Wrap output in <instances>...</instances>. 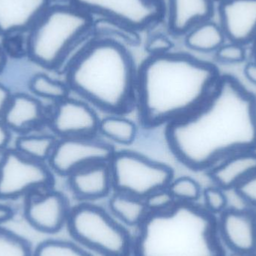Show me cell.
<instances>
[{
    "label": "cell",
    "instance_id": "obj_1",
    "mask_svg": "<svg viewBox=\"0 0 256 256\" xmlns=\"http://www.w3.org/2000/svg\"><path fill=\"white\" fill-rule=\"evenodd\" d=\"M166 138L178 160L194 171L207 172L230 155L256 150V96L222 74L197 110L167 124Z\"/></svg>",
    "mask_w": 256,
    "mask_h": 256
},
{
    "label": "cell",
    "instance_id": "obj_2",
    "mask_svg": "<svg viewBox=\"0 0 256 256\" xmlns=\"http://www.w3.org/2000/svg\"><path fill=\"white\" fill-rule=\"evenodd\" d=\"M222 75L213 63L185 52L149 56L137 69L136 105L142 124L167 126L190 115L208 99Z\"/></svg>",
    "mask_w": 256,
    "mask_h": 256
},
{
    "label": "cell",
    "instance_id": "obj_3",
    "mask_svg": "<svg viewBox=\"0 0 256 256\" xmlns=\"http://www.w3.org/2000/svg\"><path fill=\"white\" fill-rule=\"evenodd\" d=\"M64 72L70 91L104 112L122 115L136 103L137 69L123 44L94 37Z\"/></svg>",
    "mask_w": 256,
    "mask_h": 256
},
{
    "label": "cell",
    "instance_id": "obj_4",
    "mask_svg": "<svg viewBox=\"0 0 256 256\" xmlns=\"http://www.w3.org/2000/svg\"><path fill=\"white\" fill-rule=\"evenodd\" d=\"M218 218L197 203L149 212L137 227L132 256H226Z\"/></svg>",
    "mask_w": 256,
    "mask_h": 256
},
{
    "label": "cell",
    "instance_id": "obj_5",
    "mask_svg": "<svg viewBox=\"0 0 256 256\" xmlns=\"http://www.w3.org/2000/svg\"><path fill=\"white\" fill-rule=\"evenodd\" d=\"M93 21L72 4H51L27 32V56L44 68L61 69L72 48L92 32Z\"/></svg>",
    "mask_w": 256,
    "mask_h": 256
},
{
    "label": "cell",
    "instance_id": "obj_6",
    "mask_svg": "<svg viewBox=\"0 0 256 256\" xmlns=\"http://www.w3.org/2000/svg\"><path fill=\"white\" fill-rule=\"evenodd\" d=\"M70 236L102 256H132L134 237L100 206L81 202L72 208L67 222Z\"/></svg>",
    "mask_w": 256,
    "mask_h": 256
},
{
    "label": "cell",
    "instance_id": "obj_7",
    "mask_svg": "<svg viewBox=\"0 0 256 256\" xmlns=\"http://www.w3.org/2000/svg\"><path fill=\"white\" fill-rule=\"evenodd\" d=\"M115 192L144 198L168 186L174 171L166 164L130 150L116 152L109 162Z\"/></svg>",
    "mask_w": 256,
    "mask_h": 256
},
{
    "label": "cell",
    "instance_id": "obj_8",
    "mask_svg": "<svg viewBox=\"0 0 256 256\" xmlns=\"http://www.w3.org/2000/svg\"><path fill=\"white\" fill-rule=\"evenodd\" d=\"M54 185L52 171L46 162L6 149L0 158V200H15L32 192L49 190Z\"/></svg>",
    "mask_w": 256,
    "mask_h": 256
},
{
    "label": "cell",
    "instance_id": "obj_9",
    "mask_svg": "<svg viewBox=\"0 0 256 256\" xmlns=\"http://www.w3.org/2000/svg\"><path fill=\"white\" fill-rule=\"evenodd\" d=\"M72 4L93 18H108L137 32L159 22L166 12L164 0H73Z\"/></svg>",
    "mask_w": 256,
    "mask_h": 256
},
{
    "label": "cell",
    "instance_id": "obj_10",
    "mask_svg": "<svg viewBox=\"0 0 256 256\" xmlns=\"http://www.w3.org/2000/svg\"><path fill=\"white\" fill-rule=\"evenodd\" d=\"M115 152L114 146L96 136L64 137L57 140L48 166L57 174L68 177L88 164L109 162Z\"/></svg>",
    "mask_w": 256,
    "mask_h": 256
},
{
    "label": "cell",
    "instance_id": "obj_11",
    "mask_svg": "<svg viewBox=\"0 0 256 256\" xmlns=\"http://www.w3.org/2000/svg\"><path fill=\"white\" fill-rule=\"evenodd\" d=\"M40 192L26 196L24 216L38 231L56 234L67 225L72 208L67 197L61 192L51 190Z\"/></svg>",
    "mask_w": 256,
    "mask_h": 256
},
{
    "label": "cell",
    "instance_id": "obj_12",
    "mask_svg": "<svg viewBox=\"0 0 256 256\" xmlns=\"http://www.w3.org/2000/svg\"><path fill=\"white\" fill-rule=\"evenodd\" d=\"M100 121L90 105L68 98L57 102L49 124L52 132L60 138L94 137L98 132Z\"/></svg>",
    "mask_w": 256,
    "mask_h": 256
},
{
    "label": "cell",
    "instance_id": "obj_13",
    "mask_svg": "<svg viewBox=\"0 0 256 256\" xmlns=\"http://www.w3.org/2000/svg\"><path fill=\"white\" fill-rule=\"evenodd\" d=\"M216 218L225 248L248 256L256 254V209L228 208Z\"/></svg>",
    "mask_w": 256,
    "mask_h": 256
},
{
    "label": "cell",
    "instance_id": "obj_14",
    "mask_svg": "<svg viewBox=\"0 0 256 256\" xmlns=\"http://www.w3.org/2000/svg\"><path fill=\"white\" fill-rule=\"evenodd\" d=\"M220 25L227 42L252 44L256 38V0L219 2Z\"/></svg>",
    "mask_w": 256,
    "mask_h": 256
},
{
    "label": "cell",
    "instance_id": "obj_15",
    "mask_svg": "<svg viewBox=\"0 0 256 256\" xmlns=\"http://www.w3.org/2000/svg\"><path fill=\"white\" fill-rule=\"evenodd\" d=\"M50 6V0H0V36L28 32Z\"/></svg>",
    "mask_w": 256,
    "mask_h": 256
},
{
    "label": "cell",
    "instance_id": "obj_16",
    "mask_svg": "<svg viewBox=\"0 0 256 256\" xmlns=\"http://www.w3.org/2000/svg\"><path fill=\"white\" fill-rule=\"evenodd\" d=\"M69 188L82 202H90L105 198L114 189L109 162L88 164L75 170L68 176Z\"/></svg>",
    "mask_w": 256,
    "mask_h": 256
},
{
    "label": "cell",
    "instance_id": "obj_17",
    "mask_svg": "<svg viewBox=\"0 0 256 256\" xmlns=\"http://www.w3.org/2000/svg\"><path fill=\"white\" fill-rule=\"evenodd\" d=\"M2 121L12 132L30 134L46 122L44 106L38 99L26 93L12 94Z\"/></svg>",
    "mask_w": 256,
    "mask_h": 256
},
{
    "label": "cell",
    "instance_id": "obj_18",
    "mask_svg": "<svg viewBox=\"0 0 256 256\" xmlns=\"http://www.w3.org/2000/svg\"><path fill=\"white\" fill-rule=\"evenodd\" d=\"M214 0H168V30L176 36H184L203 21L212 19Z\"/></svg>",
    "mask_w": 256,
    "mask_h": 256
},
{
    "label": "cell",
    "instance_id": "obj_19",
    "mask_svg": "<svg viewBox=\"0 0 256 256\" xmlns=\"http://www.w3.org/2000/svg\"><path fill=\"white\" fill-rule=\"evenodd\" d=\"M256 172V150L230 155L207 171L214 184L224 190H231L246 178Z\"/></svg>",
    "mask_w": 256,
    "mask_h": 256
},
{
    "label": "cell",
    "instance_id": "obj_20",
    "mask_svg": "<svg viewBox=\"0 0 256 256\" xmlns=\"http://www.w3.org/2000/svg\"><path fill=\"white\" fill-rule=\"evenodd\" d=\"M184 36L186 48L203 54L215 52L227 42L220 24L212 19L197 24Z\"/></svg>",
    "mask_w": 256,
    "mask_h": 256
},
{
    "label": "cell",
    "instance_id": "obj_21",
    "mask_svg": "<svg viewBox=\"0 0 256 256\" xmlns=\"http://www.w3.org/2000/svg\"><path fill=\"white\" fill-rule=\"evenodd\" d=\"M109 208L120 222L136 228L149 213L144 200L120 192H115L110 197Z\"/></svg>",
    "mask_w": 256,
    "mask_h": 256
},
{
    "label": "cell",
    "instance_id": "obj_22",
    "mask_svg": "<svg viewBox=\"0 0 256 256\" xmlns=\"http://www.w3.org/2000/svg\"><path fill=\"white\" fill-rule=\"evenodd\" d=\"M57 140L50 134H24L16 138L15 149L30 159L46 162Z\"/></svg>",
    "mask_w": 256,
    "mask_h": 256
},
{
    "label": "cell",
    "instance_id": "obj_23",
    "mask_svg": "<svg viewBox=\"0 0 256 256\" xmlns=\"http://www.w3.org/2000/svg\"><path fill=\"white\" fill-rule=\"evenodd\" d=\"M98 132L118 144L129 146L136 138L137 127L128 118L114 115L100 120Z\"/></svg>",
    "mask_w": 256,
    "mask_h": 256
},
{
    "label": "cell",
    "instance_id": "obj_24",
    "mask_svg": "<svg viewBox=\"0 0 256 256\" xmlns=\"http://www.w3.org/2000/svg\"><path fill=\"white\" fill-rule=\"evenodd\" d=\"M92 32L96 37L110 39L124 45H136L140 42L138 32L108 18H94Z\"/></svg>",
    "mask_w": 256,
    "mask_h": 256
},
{
    "label": "cell",
    "instance_id": "obj_25",
    "mask_svg": "<svg viewBox=\"0 0 256 256\" xmlns=\"http://www.w3.org/2000/svg\"><path fill=\"white\" fill-rule=\"evenodd\" d=\"M28 88L37 97L54 100L56 103L69 98L70 92L67 84L42 73L32 78Z\"/></svg>",
    "mask_w": 256,
    "mask_h": 256
},
{
    "label": "cell",
    "instance_id": "obj_26",
    "mask_svg": "<svg viewBox=\"0 0 256 256\" xmlns=\"http://www.w3.org/2000/svg\"><path fill=\"white\" fill-rule=\"evenodd\" d=\"M33 256H92L82 246L62 240H46L38 245Z\"/></svg>",
    "mask_w": 256,
    "mask_h": 256
},
{
    "label": "cell",
    "instance_id": "obj_27",
    "mask_svg": "<svg viewBox=\"0 0 256 256\" xmlns=\"http://www.w3.org/2000/svg\"><path fill=\"white\" fill-rule=\"evenodd\" d=\"M167 188L176 202H180L196 203L202 194L198 182L188 176L173 179Z\"/></svg>",
    "mask_w": 256,
    "mask_h": 256
},
{
    "label": "cell",
    "instance_id": "obj_28",
    "mask_svg": "<svg viewBox=\"0 0 256 256\" xmlns=\"http://www.w3.org/2000/svg\"><path fill=\"white\" fill-rule=\"evenodd\" d=\"M0 256H33V252L24 238L0 228Z\"/></svg>",
    "mask_w": 256,
    "mask_h": 256
},
{
    "label": "cell",
    "instance_id": "obj_29",
    "mask_svg": "<svg viewBox=\"0 0 256 256\" xmlns=\"http://www.w3.org/2000/svg\"><path fill=\"white\" fill-rule=\"evenodd\" d=\"M204 200V208L214 216H219L228 208V198L225 190L219 186H208L202 190V194Z\"/></svg>",
    "mask_w": 256,
    "mask_h": 256
},
{
    "label": "cell",
    "instance_id": "obj_30",
    "mask_svg": "<svg viewBox=\"0 0 256 256\" xmlns=\"http://www.w3.org/2000/svg\"><path fill=\"white\" fill-rule=\"evenodd\" d=\"M216 61L222 64H239L246 58V46L234 42H225L214 52Z\"/></svg>",
    "mask_w": 256,
    "mask_h": 256
},
{
    "label": "cell",
    "instance_id": "obj_31",
    "mask_svg": "<svg viewBox=\"0 0 256 256\" xmlns=\"http://www.w3.org/2000/svg\"><path fill=\"white\" fill-rule=\"evenodd\" d=\"M144 200L148 212H164L170 208L176 202L168 188L155 191Z\"/></svg>",
    "mask_w": 256,
    "mask_h": 256
},
{
    "label": "cell",
    "instance_id": "obj_32",
    "mask_svg": "<svg viewBox=\"0 0 256 256\" xmlns=\"http://www.w3.org/2000/svg\"><path fill=\"white\" fill-rule=\"evenodd\" d=\"M234 191L248 207L256 209V172L240 182Z\"/></svg>",
    "mask_w": 256,
    "mask_h": 256
},
{
    "label": "cell",
    "instance_id": "obj_33",
    "mask_svg": "<svg viewBox=\"0 0 256 256\" xmlns=\"http://www.w3.org/2000/svg\"><path fill=\"white\" fill-rule=\"evenodd\" d=\"M174 44L167 36L160 33L152 34L146 42V50L150 56H159L171 52Z\"/></svg>",
    "mask_w": 256,
    "mask_h": 256
},
{
    "label": "cell",
    "instance_id": "obj_34",
    "mask_svg": "<svg viewBox=\"0 0 256 256\" xmlns=\"http://www.w3.org/2000/svg\"><path fill=\"white\" fill-rule=\"evenodd\" d=\"M12 93L10 90L0 82V120L2 117L6 108L8 106L9 102L12 97Z\"/></svg>",
    "mask_w": 256,
    "mask_h": 256
},
{
    "label": "cell",
    "instance_id": "obj_35",
    "mask_svg": "<svg viewBox=\"0 0 256 256\" xmlns=\"http://www.w3.org/2000/svg\"><path fill=\"white\" fill-rule=\"evenodd\" d=\"M12 131L0 120V152H3L8 149L12 138Z\"/></svg>",
    "mask_w": 256,
    "mask_h": 256
},
{
    "label": "cell",
    "instance_id": "obj_36",
    "mask_svg": "<svg viewBox=\"0 0 256 256\" xmlns=\"http://www.w3.org/2000/svg\"><path fill=\"white\" fill-rule=\"evenodd\" d=\"M244 74L250 82L256 85V60H254L245 64Z\"/></svg>",
    "mask_w": 256,
    "mask_h": 256
},
{
    "label": "cell",
    "instance_id": "obj_37",
    "mask_svg": "<svg viewBox=\"0 0 256 256\" xmlns=\"http://www.w3.org/2000/svg\"><path fill=\"white\" fill-rule=\"evenodd\" d=\"M13 209L6 204H0V226L13 218Z\"/></svg>",
    "mask_w": 256,
    "mask_h": 256
},
{
    "label": "cell",
    "instance_id": "obj_38",
    "mask_svg": "<svg viewBox=\"0 0 256 256\" xmlns=\"http://www.w3.org/2000/svg\"><path fill=\"white\" fill-rule=\"evenodd\" d=\"M7 57L2 46L0 44V74L6 68V64H7Z\"/></svg>",
    "mask_w": 256,
    "mask_h": 256
},
{
    "label": "cell",
    "instance_id": "obj_39",
    "mask_svg": "<svg viewBox=\"0 0 256 256\" xmlns=\"http://www.w3.org/2000/svg\"><path fill=\"white\" fill-rule=\"evenodd\" d=\"M73 0H50L51 4H58V6H64V4H72Z\"/></svg>",
    "mask_w": 256,
    "mask_h": 256
},
{
    "label": "cell",
    "instance_id": "obj_40",
    "mask_svg": "<svg viewBox=\"0 0 256 256\" xmlns=\"http://www.w3.org/2000/svg\"><path fill=\"white\" fill-rule=\"evenodd\" d=\"M252 46V56L254 60H256V40H254V43L251 44Z\"/></svg>",
    "mask_w": 256,
    "mask_h": 256
},
{
    "label": "cell",
    "instance_id": "obj_41",
    "mask_svg": "<svg viewBox=\"0 0 256 256\" xmlns=\"http://www.w3.org/2000/svg\"><path fill=\"white\" fill-rule=\"evenodd\" d=\"M228 256H250L246 255V254H242V252H231L230 255Z\"/></svg>",
    "mask_w": 256,
    "mask_h": 256
},
{
    "label": "cell",
    "instance_id": "obj_42",
    "mask_svg": "<svg viewBox=\"0 0 256 256\" xmlns=\"http://www.w3.org/2000/svg\"><path fill=\"white\" fill-rule=\"evenodd\" d=\"M215 2H220L224 1V0H214Z\"/></svg>",
    "mask_w": 256,
    "mask_h": 256
},
{
    "label": "cell",
    "instance_id": "obj_43",
    "mask_svg": "<svg viewBox=\"0 0 256 256\" xmlns=\"http://www.w3.org/2000/svg\"><path fill=\"white\" fill-rule=\"evenodd\" d=\"M250 256H256V254H252V255Z\"/></svg>",
    "mask_w": 256,
    "mask_h": 256
}]
</instances>
